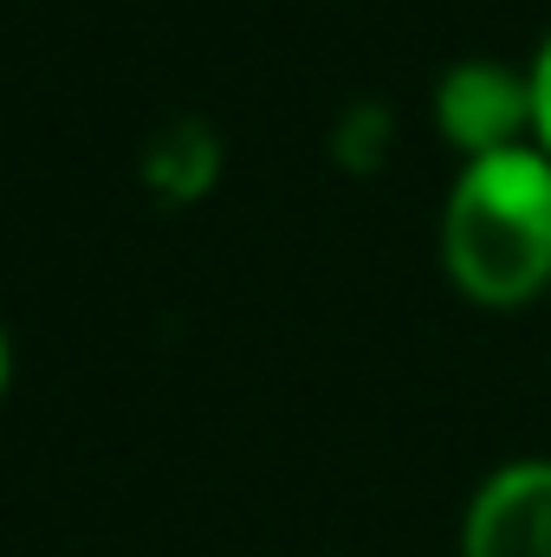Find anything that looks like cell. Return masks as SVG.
<instances>
[{"mask_svg": "<svg viewBox=\"0 0 551 557\" xmlns=\"http://www.w3.org/2000/svg\"><path fill=\"white\" fill-rule=\"evenodd\" d=\"M448 273L474 305H526L551 278V162L532 149L474 156L448 201Z\"/></svg>", "mask_w": 551, "mask_h": 557, "instance_id": "cell-1", "label": "cell"}, {"mask_svg": "<svg viewBox=\"0 0 551 557\" xmlns=\"http://www.w3.org/2000/svg\"><path fill=\"white\" fill-rule=\"evenodd\" d=\"M532 124H539V137L551 149V39H546V52H539V65H532Z\"/></svg>", "mask_w": 551, "mask_h": 557, "instance_id": "cell-4", "label": "cell"}, {"mask_svg": "<svg viewBox=\"0 0 551 557\" xmlns=\"http://www.w3.org/2000/svg\"><path fill=\"white\" fill-rule=\"evenodd\" d=\"M0 376H7V357H0Z\"/></svg>", "mask_w": 551, "mask_h": 557, "instance_id": "cell-5", "label": "cell"}, {"mask_svg": "<svg viewBox=\"0 0 551 557\" xmlns=\"http://www.w3.org/2000/svg\"><path fill=\"white\" fill-rule=\"evenodd\" d=\"M467 557H551V460H519L480 486Z\"/></svg>", "mask_w": 551, "mask_h": 557, "instance_id": "cell-2", "label": "cell"}, {"mask_svg": "<svg viewBox=\"0 0 551 557\" xmlns=\"http://www.w3.org/2000/svg\"><path fill=\"white\" fill-rule=\"evenodd\" d=\"M532 117V78H506L493 65H461L448 85H441V124L448 137L493 156V149H513V131Z\"/></svg>", "mask_w": 551, "mask_h": 557, "instance_id": "cell-3", "label": "cell"}]
</instances>
